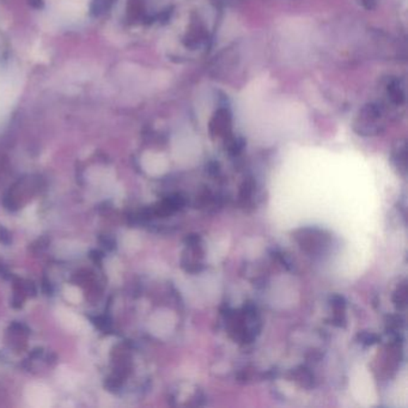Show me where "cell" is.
<instances>
[{"label":"cell","instance_id":"14","mask_svg":"<svg viewBox=\"0 0 408 408\" xmlns=\"http://www.w3.org/2000/svg\"><path fill=\"white\" fill-rule=\"evenodd\" d=\"M253 189H254V182L251 181V180H246V181L243 182L242 187H241V193H239L241 199L242 200H248L251 197V194H253Z\"/></svg>","mask_w":408,"mask_h":408},{"label":"cell","instance_id":"4","mask_svg":"<svg viewBox=\"0 0 408 408\" xmlns=\"http://www.w3.org/2000/svg\"><path fill=\"white\" fill-rule=\"evenodd\" d=\"M210 132L213 137L227 138L232 133V114L227 108H220L210 123Z\"/></svg>","mask_w":408,"mask_h":408},{"label":"cell","instance_id":"13","mask_svg":"<svg viewBox=\"0 0 408 408\" xmlns=\"http://www.w3.org/2000/svg\"><path fill=\"white\" fill-rule=\"evenodd\" d=\"M359 343L364 344L366 346H371L374 344H378L380 341V336L374 334V333H369V332H363L359 333L358 335Z\"/></svg>","mask_w":408,"mask_h":408},{"label":"cell","instance_id":"8","mask_svg":"<svg viewBox=\"0 0 408 408\" xmlns=\"http://www.w3.org/2000/svg\"><path fill=\"white\" fill-rule=\"evenodd\" d=\"M394 305L397 307L399 310H404L407 305V284L404 281L402 284L397 286L393 296Z\"/></svg>","mask_w":408,"mask_h":408},{"label":"cell","instance_id":"12","mask_svg":"<svg viewBox=\"0 0 408 408\" xmlns=\"http://www.w3.org/2000/svg\"><path fill=\"white\" fill-rule=\"evenodd\" d=\"M404 326V319L400 315L389 316L387 320V329L392 333H397L400 331L401 327Z\"/></svg>","mask_w":408,"mask_h":408},{"label":"cell","instance_id":"15","mask_svg":"<svg viewBox=\"0 0 408 408\" xmlns=\"http://www.w3.org/2000/svg\"><path fill=\"white\" fill-rule=\"evenodd\" d=\"M378 0H361L363 6L366 8V10H373V8H376L378 5Z\"/></svg>","mask_w":408,"mask_h":408},{"label":"cell","instance_id":"2","mask_svg":"<svg viewBox=\"0 0 408 408\" xmlns=\"http://www.w3.org/2000/svg\"><path fill=\"white\" fill-rule=\"evenodd\" d=\"M296 239L300 248L310 255H320L329 246V237L324 232L315 227H305L295 232Z\"/></svg>","mask_w":408,"mask_h":408},{"label":"cell","instance_id":"9","mask_svg":"<svg viewBox=\"0 0 408 408\" xmlns=\"http://www.w3.org/2000/svg\"><path fill=\"white\" fill-rule=\"evenodd\" d=\"M393 162L395 163L399 171L402 175H406V147H404V144L399 145L397 150L394 151Z\"/></svg>","mask_w":408,"mask_h":408},{"label":"cell","instance_id":"10","mask_svg":"<svg viewBox=\"0 0 408 408\" xmlns=\"http://www.w3.org/2000/svg\"><path fill=\"white\" fill-rule=\"evenodd\" d=\"M58 378L60 383L66 388H74L76 385V376L69 369L59 370Z\"/></svg>","mask_w":408,"mask_h":408},{"label":"cell","instance_id":"5","mask_svg":"<svg viewBox=\"0 0 408 408\" xmlns=\"http://www.w3.org/2000/svg\"><path fill=\"white\" fill-rule=\"evenodd\" d=\"M58 317L62 324H64L67 329H71V331L84 332L88 328V324L81 319V316L74 314L69 309H59Z\"/></svg>","mask_w":408,"mask_h":408},{"label":"cell","instance_id":"7","mask_svg":"<svg viewBox=\"0 0 408 408\" xmlns=\"http://www.w3.org/2000/svg\"><path fill=\"white\" fill-rule=\"evenodd\" d=\"M295 381L298 382L300 387L305 388H312L314 385V376L307 368H298L293 371Z\"/></svg>","mask_w":408,"mask_h":408},{"label":"cell","instance_id":"11","mask_svg":"<svg viewBox=\"0 0 408 408\" xmlns=\"http://www.w3.org/2000/svg\"><path fill=\"white\" fill-rule=\"evenodd\" d=\"M64 296H65L66 300L71 303H74V305L79 303L83 298L81 289H78L77 286H66L65 290H64Z\"/></svg>","mask_w":408,"mask_h":408},{"label":"cell","instance_id":"3","mask_svg":"<svg viewBox=\"0 0 408 408\" xmlns=\"http://www.w3.org/2000/svg\"><path fill=\"white\" fill-rule=\"evenodd\" d=\"M24 395L28 404L35 408H48L53 402V394L42 383H31L28 385Z\"/></svg>","mask_w":408,"mask_h":408},{"label":"cell","instance_id":"1","mask_svg":"<svg viewBox=\"0 0 408 408\" xmlns=\"http://www.w3.org/2000/svg\"><path fill=\"white\" fill-rule=\"evenodd\" d=\"M385 128V112L378 103L366 104L354 123V131L364 137L380 135Z\"/></svg>","mask_w":408,"mask_h":408},{"label":"cell","instance_id":"6","mask_svg":"<svg viewBox=\"0 0 408 408\" xmlns=\"http://www.w3.org/2000/svg\"><path fill=\"white\" fill-rule=\"evenodd\" d=\"M387 95H388L389 101L395 106L404 104V100H406V90H404L402 81L397 79V78L390 79L387 84Z\"/></svg>","mask_w":408,"mask_h":408}]
</instances>
